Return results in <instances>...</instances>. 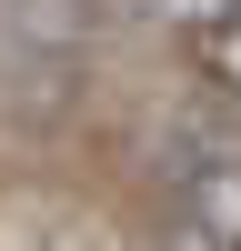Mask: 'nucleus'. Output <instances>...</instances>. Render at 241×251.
I'll use <instances>...</instances> for the list:
<instances>
[{
  "instance_id": "obj_3",
  "label": "nucleus",
  "mask_w": 241,
  "mask_h": 251,
  "mask_svg": "<svg viewBox=\"0 0 241 251\" xmlns=\"http://www.w3.org/2000/svg\"><path fill=\"white\" fill-rule=\"evenodd\" d=\"M231 10H241V0H151V20H161V30H181V40H201L211 20H231Z\"/></svg>"
},
{
  "instance_id": "obj_2",
  "label": "nucleus",
  "mask_w": 241,
  "mask_h": 251,
  "mask_svg": "<svg viewBox=\"0 0 241 251\" xmlns=\"http://www.w3.org/2000/svg\"><path fill=\"white\" fill-rule=\"evenodd\" d=\"M191 71H201V91L241 100V10H231V20H211V30L191 40Z\"/></svg>"
},
{
  "instance_id": "obj_1",
  "label": "nucleus",
  "mask_w": 241,
  "mask_h": 251,
  "mask_svg": "<svg viewBox=\"0 0 241 251\" xmlns=\"http://www.w3.org/2000/svg\"><path fill=\"white\" fill-rule=\"evenodd\" d=\"M161 191H171V231H181V241L241 251V151H231L221 131H171Z\"/></svg>"
}]
</instances>
